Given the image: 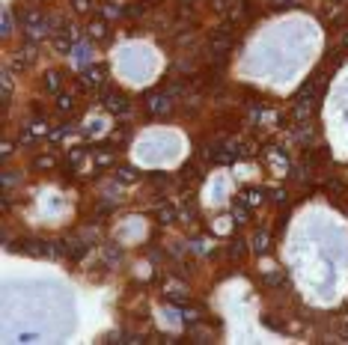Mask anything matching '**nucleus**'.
Instances as JSON below:
<instances>
[{"label":"nucleus","instance_id":"1","mask_svg":"<svg viewBox=\"0 0 348 345\" xmlns=\"http://www.w3.org/2000/svg\"><path fill=\"white\" fill-rule=\"evenodd\" d=\"M101 101L113 116H128L131 113V98L125 93H119V90H104L101 87Z\"/></svg>","mask_w":348,"mask_h":345},{"label":"nucleus","instance_id":"2","mask_svg":"<svg viewBox=\"0 0 348 345\" xmlns=\"http://www.w3.org/2000/svg\"><path fill=\"white\" fill-rule=\"evenodd\" d=\"M238 199L256 209V205H262V202L268 199V190L262 188V185H247V188H241V190H238Z\"/></svg>","mask_w":348,"mask_h":345},{"label":"nucleus","instance_id":"3","mask_svg":"<svg viewBox=\"0 0 348 345\" xmlns=\"http://www.w3.org/2000/svg\"><path fill=\"white\" fill-rule=\"evenodd\" d=\"M212 57H218V60H223L226 54H229V48H232V42H229V33L226 30H218V36L212 39Z\"/></svg>","mask_w":348,"mask_h":345},{"label":"nucleus","instance_id":"4","mask_svg":"<svg viewBox=\"0 0 348 345\" xmlns=\"http://www.w3.org/2000/svg\"><path fill=\"white\" fill-rule=\"evenodd\" d=\"M146 107H149V113H167L170 110V98L164 93H149L146 95Z\"/></svg>","mask_w":348,"mask_h":345},{"label":"nucleus","instance_id":"5","mask_svg":"<svg viewBox=\"0 0 348 345\" xmlns=\"http://www.w3.org/2000/svg\"><path fill=\"white\" fill-rule=\"evenodd\" d=\"M250 250L259 253V256L271 250V235H268V229H259V232H256V235H253V241H250Z\"/></svg>","mask_w":348,"mask_h":345},{"label":"nucleus","instance_id":"6","mask_svg":"<svg viewBox=\"0 0 348 345\" xmlns=\"http://www.w3.org/2000/svg\"><path fill=\"white\" fill-rule=\"evenodd\" d=\"M45 90L48 93H63V75L57 68H48L45 72Z\"/></svg>","mask_w":348,"mask_h":345},{"label":"nucleus","instance_id":"7","mask_svg":"<svg viewBox=\"0 0 348 345\" xmlns=\"http://www.w3.org/2000/svg\"><path fill=\"white\" fill-rule=\"evenodd\" d=\"M87 33H90V39L101 42V39L107 36V18H93V21L87 24Z\"/></svg>","mask_w":348,"mask_h":345},{"label":"nucleus","instance_id":"8","mask_svg":"<svg viewBox=\"0 0 348 345\" xmlns=\"http://www.w3.org/2000/svg\"><path fill=\"white\" fill-rule=\"evenodd\" d=\"M155 220H158V223H173V220H176V212H173V205H170V202L158 205V209H155Z\"/></svg>","mask_w":348,"mask_h":345},{"label":"nucleus","instance_id":"9","mask_svg":"<svg viewBox=\"0 0 348 345\" xmlns=\"http://www.w3.org/2000/svg\"><path fill=\"white\" fill-rule=\"evenodd\" d=\"M229 256H232V259H244V256H247V244H244V238L229 241Z\"/></svg>","mask_w":348,"mask_h":345},{"label":"nucleus","instance_id":"10","mask_svg":"<svg viewBox=\"0 0 348 345\" xmlns=\"http://www.w3.org/2000/svg\"><path fill=\"white\" fill-rule=\"evenodd\" d=\"M75 107V95H68V93H57V110L60 113H68Z\"/></svg>","mask_w":348,"mask_h":345},{"label":"nucleus","instance_id":"11","mask_svg":"<svg viewBox=\"0 0 348 345\" xmlns=\"http://www.w3.org/2000/svg\"><path fill=\"white\" fill-rule=\"evenodd\" d=\"M119 15H122V6H116V3H104L101 6V18H107V21L119 18Z\"/></svg>","mask_w":348,"mask_h":345},{"label":"nucleus","instance_id":"12","mask_svg":"<svg viewBox=\"0 0 348 345\" xmlns=\"http://www.w3.org/2000/svg\"><path fill=\"white\" fill-rule=\"evenodd\" d=\"M232 220H235L238 226H244V223L250 220V212H247L244 205H238V209H232Z\"/></svg>","mask_w":348,"mask_h":345},{"label":"nucleus","instance_id":"13","mask_svg":"<svg viewBox=\"0 0 348 345\" xmlns=\"http://www.w3.org/2000/svg\"><path fill=\"white\" fill-rule=\"evenodd\" d=\"M33 167H36V170H54V158L51 155H39Z\"/></svg>","mask_w":348,"mask_h":345},{"label":"nucleus","instance_id":"14","mask_svg":"<svg viewBox=\"0 0 348 345\" xmlns=\"http://www.w3.org/2000/svg\"><path fill=\"white\" fill-rule=\"evenodd\" d=\"M116 179H122V182H134V179H137V173H134V170H128V167H116Z\"/></svg>","mask_w":348,"mask_h":345},{"label":"nucleus","instance_id":"15","mask_svg":"<svg viewBox=\"0 0 348 345\" xmlns=\"http://www.w3.org/2000/svg\"><path fill=\"white\" fill-rule=\"evenodd\" d=\"M72 6H75V12H81V15H87V12L93 9V0H72Z\"/></svg>","mask_w":348,"mask_h":345},{"label":"nucleus","instance_id":"16","mask_svg":"<svg viewBox=\"0 0 348 345\" xmlns=\"http://www.w3.org/2000/svg\"><path fill=\"white\" fill-rule=\"evenodd\" d=\"M348 24V12L345 9H339L336 15H333V21H330V27H345Z\"/></svg>","mask_w":348,"mask_h":345},{"label":"nucleus","instance_id":"17","mask_svg":"<svg viewBox=\"0 0 348 345\" xmlns=\"http://www.w3.org/2000/svg\"><path fill=\"white\" fill-rule=\"evenodd\" d=\"M268 3H271V9H277V12H280V9H289V6H295V0H268Z\"/></svg>","mask_w":348,"mask_h":345},{"label":"nucleus","instance_id":"18","mask_svg":"<svg viewBox=\"0 0 348 345\" xmlns=\"http://www.w3.org/2000/svg\"><path fill=\"white\" fill-rule=\"evenodd\" d=\"M286 196H289L286 188H271V199H274V202H286Z\"/></svg>","mask_w":348,"mask_h":345},{"label":"nucleus","instance_id":"19","mask_svg":"<svg viewBox=\"0 0 348 345\" xmlns=\"http://www.w3.org/2000/svg\"><path fill=\"white\" fill-rule=\"evenodd\" d=\"M95 164H98V167H110V164H113V155H110V152H101V155L95 158Z\"/></svg>","mask_w":348,"mask_h":345},{"label":"nucleus","instance_id":"20","mask_svg":"<svg viewBox=\"0 0 348 345\" xmlns=\"http://www.w3.org/2000/svg\"><path fill=\"white\" fill-rule=\"evenodd\" d=\"M327 190H333V193H336V196H342V193H345V185H342V182H336V179H333V182H327Z\"/></svg>","mask_w":348,"mask_h":345},{"label":"nucleus","instance_id":"21","mask_svg":"<svg viewBox=\"0 0 348 345\" xmlns=\"http://www.w3.org/2000/svg\"><path fill=\"white\" fill-rule=\"evenodd\" d=\"M212 6H215L218 12H226V6H229V0H212Z\"/></svg>","mask_w":348,"mask_h":345},{"label":"nucleus","instance_id":"22","mask_svg":"<svg viewBox=\"0 0 348 345\" xmlns=\"http://www.w3.org/2000/svg\"><path fill=\"white\" fill-rule=\"evenodd\" d=\"M9 27H12V24H9V12H6V15H3V36H9Z\"/></svg>","mask_w":348,"mask_h":345},{"label":"nucleus","instance_id":"23","mask_svg":"<svg viewBox=\"0 0 348 345\" xmlns=\"http://www.w3.org/2000/svg\"><path fill=\"white\" fill-rule=\"evenodd\" d=\"M12 155V143H9V140H3V158H9Z\"/></svg>","mask_w":348,"mask_h":345},{"label":"nucleus","instance_id":"24","mask_svg":"<svg viewBox=\"0 0 348 345\" xmlns=\"http://www.w3.org/2000/svg\"><path fill=\"white\" fill-rule=\"evenodd\" d=\"M265 283H268V286H277V283H280V277H277V274H268V277H265Z\"/></svg>","mask_w":348,"mask_h":345},{"label":"nucleus","instance_id":"25","mask_svg":"<svg viewBox=\"0 0 348 345\" xmlns=\"http://www.w3.org/2000/svg\"><path fill=\"white\" fill-rule=\"evenodd\" d=\"M128 15H143V6H128Z\"/></svg>","mask_w":348,"mask_h":345},{"label":"nucleus","instance_id":"26","mask_svg":"<svg viewBox=\"0 0 348 345\" xmlns=\"http://www.w3.org/2000/svg\"><path fill=\"white\" fill-rule=\"evenodd\" d=\"M342 48H348V33H345V39H342Z\"/></svg>","mask_w":348,"mask_h":345}]
</instances>
